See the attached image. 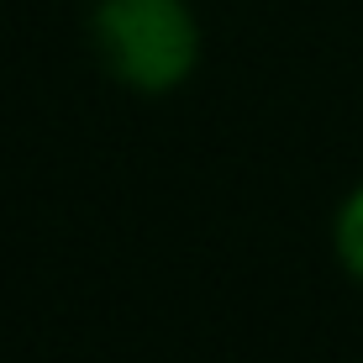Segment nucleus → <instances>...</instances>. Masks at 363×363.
Wrapping results in <instances>:
<instances>
[{
	"label": "nucleus",
	"instance_id": "1",
	"mask_svg": "<svg viewBox=\"0 0 363 363\" xmlns=\"http://www.w3.org/2000/svg\"><path fill=\"white\" fill-rule=\"evenodd\" d=\"M95 43L116 79L164 95L195 69V16L184 0H100Z\"/></svg>",
	"mask_w": 363,
	"mask_h": 363
},
{
	"label": "nucleus",
	"instance_id": "2",
	"mask_svg": "<svg viewBox=\"0 0 363 363\" xmlns=\"http://www.w3.org/2000/svg\"><path fill=\"white\" fill-rule=\"evenodd\" d=\"M337 253H342V264L363 279V190L342 206V216H337Z\"/></svg>",
	"mask_w": 363,
	"mask_h": 363
}]
</instances>
